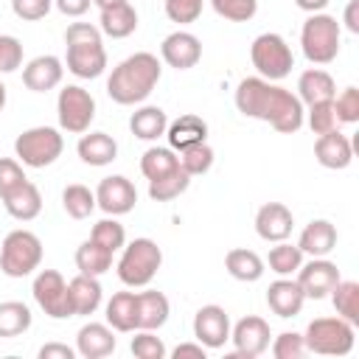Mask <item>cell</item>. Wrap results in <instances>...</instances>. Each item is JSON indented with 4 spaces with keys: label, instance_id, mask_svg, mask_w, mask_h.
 I'll return each instance as SVG.
<instances>
[{
    "label": "cell",
    "instance_id": "1",
    "mask_svg": "<svg viewBox=\"0 0 359 359\" xmlns=\"http://www.w3.org/2000/svg\"><path fill=\"white\" fill-rule=\"evenodd\" d=\"M233 101L244 118L264 121L280 135H294L306 123V109H303L300 98L292 90H286L275 81H266L261 76L241 79Z\"/></svg>",
    "mask_w": 359,
    "mask_h": 359
},
{
    "label": "cell",
    "instance_id": "2",
    "mask_svg": "<svg viewBox=\"0 0 359 359\" xmlns=\"http://www.w3.org/2000/svg\"><path fill=\"white\" fill-rule=\"evenodd\" d=\"M160 76H163L160 59L149 50H137L112 67V73L107 79V95L121 107L140 104L151 95Z\"/></svg>",
    "mask_w": 359,
    "mask_h": 359
},
{
    "label": "cell",
    "instance_id": "3",
    "mask_svg": "<svg viewBox=\"0 0 359 359\" xmlns=\"http://www.w3.org/2000/svg\"><path fill=\"white\" fill-rule=\"evenodd\" d=\"M65 65L76 79H98L107 70L101 31L90 22H70L65 31Z\"/></svg>",
    "mask_w": 359,
    "mask_h": 359
},
{
    "label": "cell",
    "instance_id": "4",
    "mask_svg": "<svg viewBox=\"0 0 359 359\" xmlns=\"http://www.w3.org/2000/svg\"><path fill=\"white\" fill-rule=\"evenodd\" d=\"M163 266V250L157 247V241L151 238H135L129 244H123V252L118 258V278L123 286L140 289L149 286L154 280V275Z\"/></svg>",
    "mask_w": 359,
    "mask_h": 359
},
{
    "label": "cell",
    "instance_id": "5",
    "mask_svg": "<svg viewBox=\"0 0 359 359\" xmlns=\"http://www.w3.org/2000/svg\"><path fill=\"white\" fill-rule=\"evenodd\" d=\"M339 36H342V28H339L337 17H331L325 11L309 14V20L300 28L303 56L311 65H331L339 53Z\"/></svg>",
    "mask_w": 359,
    "mask_h": 359
},
{
    "label": "cell",
    "instance_id": "6",
    "mask_svg": "<svg viewBox=\"0 0 359 359\" xmlns=\"http://www.w3.org/2000/svg\"><path fill=\"white\" fill-rule=\"evenodd\" d=\"M353 339H356V325H351L342 317H317L309 323L303 334L306 351L320 356H345L353 351Z\"/></svg>",
    "mask_w": 359,
    "mask_h": 359
},
{
    "label": "cell",
    "instance_id": "7",
    "mask_svg": "<svg viewBox=\"0 0 359 359\" xmlns=\"http://www.w3.org/2000/svg\"><path fill=\"white\" fill-rule=\"evenodd\" d=\"M42 264V241L36 233L20 227L11 230L0 244V269L8 278H25Z\"/></svg>",
    "mask_w": 359,
    "mask_h": 359
},
{
    "label": "cell",
    "instance_id": "8",
    "mask_svg": "<svg viewBox=\"0 0 359 359\" xmlns=\"http://www.w3.org/2000/svg\"><path fill=\"white\" fill-rule=\"evenodd\" d=\"M250 59H252V67L258 70V76L266 79V81H280L294 67V53H292L289 42L280 34H275V31L258 34L252 39Z\"/></svg>",
    "mask_w": 359,
    "mask_h": 359
},
{
    "label": "cell",
    "instance_id": "9",
    "mask_svg": "<svg viewBox=\"0 0 359 359\" xmlns=\"http://www.w3.org/2000/svg\"><path fill=\"white\" fill-rule=\"evenodd\" d=\"M65 137L53 126H31L17 135L14 140V154L22 165L28 168H45L62 157Z\"/></svg>",
    "mask_w": 359,
    "mask_h": 359
},
{
    "label": "cell",
    "instance_id": "10",
    "mask_svg": "<svg viewBox=\"0 0 359 359\" xmlns=\"http://www.w3.org/2000/svg\"><path fill=\"white\" fill-rule=\"evenodd\" d=\"M56 115H59V126L70 135H84L95 118V98L79 87V84H67L59 90L56 98Z\"/></svg>",
    "mask_w": 359,
    "mask_h": 359
},
{
    "label": "cell",
    "instance_id": "11",
    "mask_svg": "<svg viewBox=\"0 0 359 359\" xmlns=\"http://www.w3.org/2000/svg\"><path fill=\"white\" fill-rule=\"evenodd\" d=\"M34 300L36 306L50 317V320H67L76 317L73 314V303H70V289L67 280L56 272V269H39L34 278Z\"/></svg>",
    "mask_w": 359,
    "mask_h": 359
},
{
    "label": "cell",
    "instance_id": "12",
    "mask_svg": "<svg viewBox=\"0 0 359 359\" xmlns=\"http://www.w3.org/2000/svg\"><path fill=\"white\" fill-rule=\"evenodd\" d=\"M230 339H233V356L255 359V356H261V353L269 348L272 331H269V323H266L264 317L247 314V317H241V320L230 328Z\"/></svg>",
    "mask_w": 359,
    "mask_h": 359
},
{
    "label": "cell",
    "instance_id": "13",
    "mask_svg": "<svg viewBox=\"0 0 359 359\" xmlns=\"http://www.w3.org/2000/svg\"><path fill=\"white\" fill-rule=\"evenodd\" d=\"M137 205V191L132 185V180H126L123 174H112L104 177L95 188V208H101L107 216H123Z\"/></svg>",
    "mask_w": 359,
    "mask_h": 359
},
{
    "label": "cell",
    "instance_id": "14",
    "mask_svg": "<svg viewBox=\"0 0 359 359\" xmlns=\"http://www.w3.org/2000/svg\"><path fill=\"white\" fill-rule=\"evenodd\" d=\"M297 278V283H300V289H303V294H306V300L311 297V300H323V297H328L331 294V289L339 283V269H337V264L334 261H328V258H311L309 264H300V269L294 272Z\"/></svg>",
    "mask_w": 359,
    "mask_h": 359
},
{
    "label": "cell",
    "instance_id": "15",
    "mask_svg": "<svg viewBox=\"0 0 359 359\" xmlns=\"http://www.w3.org/2000/svg\"><path fill=\"white\" fill-rule=\"evenodd\" d=\"M194 339L202 342L208 351L213 348H224V342L230 339V317L222 306L208 303L194 314Z\"/></svg>",
    "mask_w": 359,
    "mask_h": 359
},
{
    "label": "cell",
    "instance_id": "16",
    "mask_svg": "<svg viewBox=\"0 0 359 359\" xmlns=\"http://www.w3.org/2000/svg\"><path fill=\"white\" fill-rule=\"evenodd\" d=\"M160 59L174 70H191L202 59V42L191 31H174L160 42Z\"/></svg>",
    "mask_w": 359,
    "mask_h": 359
},
{
    "label": "cell",
    "instance_id": "17",
    "mask_svg": "<svg viewBox=\"0 0 359 359\" xmlns=\"http://www.w3.org/2000/svg\"><path fill=\"white\" fill-rule=\"evenodd\" d=\"M294 216L283 202H264L255 213V233L264 241H286L292 236Z\"/></svg>",
    "mask_w": 359,
    "mask_h": 359
},
{
    "label": "cell",
    "instance_id": "18",
    "mask_svg": "<svg viewBox=\"0 0 359 359\" xmlns=\"http://www.w3.org/2000/svg\"><path fill=\"white\" fill-rule=\"evenodd\" d=\"M62 76H65V62L59 56H34L25 67H22V84L31 90V93H48L53 87L62 84Z\"/></svg>",
    "mask_w": 359,
    "mask_h": 359
},
{
    "label": "cell",
    "instance_id": "19",
    "mask_svg": "<svg viewBox=\"0 0 359 359\" xmlns=\"http://www.w3.org/2000/svg\"><path fill=\"white\" fill-rule=\"evenodd\" d=\"M314 157L323 168H331V171H342L353 163V146L348 140V135H342L339 129L334 132H325V135H317L314 140Z\"/></svg>",
    "mask_w": 359,
    "mask_h": 359
},
{
    "label": "cell",
    "instance_id": "20",
    "mask_svg": "<svg viewBox=\"0 0 359 359\" xmlns=\"http://www.w3.org/2000/svg\"><path fill=\"white\" fill-rule=\"evenodd\" d=\"M303 303H306V294H303V289H300V283L294 278H278L266 289V306H269V311L278 314V317H283V320L297 317L300 309H303Z\"/></svg>",
    "mask_w": 359,
    "mask_h": 359
},
{
    "label": "cell",
    "instance_id": "21",
    "mask_svg": "<svg viewBox=\"0 0 359 359\" xmlns=\"http://www.w3.org/2000/svg\"><path fill=\"white\" fill-rule=\"evenodd\" d=\"M118 339L107 323H84L76 334V353L84 359H104L115 351Z\"/></svg>",
    "mask_w": 359,
    "mask_h": 359
},
{
    "label": "cell",
    "instance_id": "22",
    "mask_svg": "<svg viewBox=\"0 0 359 359\" xmlns=\"http://www.w3.org/2000/svg\"><path fill=\"white\" fill-rule=\"evenodd\" d=\"M165 137H168V149L182 151L188 146H196V143L208 140V123H205V118H199L194 112H185V115L174 118L165 126Z\"/></svg>",
    "mask_w": 359,
    "mask_h": 359
},
{
    "label": "cell",
    "instance_id": "23",
    "mask_svg": "<svg viewBox=\"0 0 359 359\" xmlns=\"http://www.w3.org/2000/svg\"><path fill=\"white\" fill-rule=\"evenodd\" d=\"M98 31L112 36V39H126L137 31V11L135 6L126 0V3H115V6H107V8H98Z\"/></svg>",
    "mask_w": 359,
    "mask_h": 359
},
{
    "label": "cell",
    "instance_id": "24",
    "mask_svg": "<svg viewBox=\"0 0 359 359\" xmlns=\"http://www.w3.org/2000/svg\"><path fill=\"white\" fill-rule=\"evenodd\" d=\"M297 247L303 255H311V258H325L334 247H337V227L328 222V219H311L300 238H297Z\"/></svg>",
    "mask_w": 359,
    "mask_h": 359
},
{
    "label": "cell",
    "instance_id": "25",
    "mask_svg": "<svg viewBox=\"0 0 359 359\" xmlns=\"http://www.w3.org/2000/svg\"><path fill=\"white\" fill-rule=\"evenodd\" d=\"M67 289H70V303H73V314L76 317H90V314L98 311V306L104 300V289H101V283H98L95 275L79 272L67 283Z\"/></svg>",
    "mask_w": 359,
    "mask_h": 359
},
{
    "label": "cell",
    "instance_id": "26",
    "mask_svg": "<svg viewBox=\"0 0 359 359\" xmlns=\"http://www.w3.org/2000/svg\"><path fill=\"white\" fill-rule=\"evenodd\" d=\"M168 314H171V303H168V297L163 292H157V289L137 292V328L157 331V328H163L168 323Z\"/></svg>",
    "mask_w": 359,
    "mask_h": 359
},
{
    "label": "cell",
    "instance_id": "27",
    "mask_svg": "<svg viewBox=\"0 0 359 359\" xmlns=\"http://www.w3.org/2000/svg\"><path fill=\"white\" fill-rule=\"evenodd\" d=\"M334 95H337V84H334L328 70L309 67V70L300 73V79H297V98H300V104L309 107V104H317V101H331Z\"/></svg>",
    "mask_w": 359,
    "mask_h": 359
},
{
    "label": "cell",
    "instance_id": "28",
    "mask_svg": "<svg viewBox=\"0 0 359 359\" xmlns=\"http://www.w3.org/2000/svg\"><path fill=\"white\" fill-rule=\"evenodd\" d=\"M76 151H79L81 163L101 168V165H109V163L118 157V143H115V137L107 135V132H90V135L84 132V135L79 137Z\"/></svg>",
    "mask_w": 359,
    "mask_h": 359
},
{
    "label": "cell",
    "instance_id": "29",
    "mask_svg": "<svg viewBox=\"0 0 359 359\" xmlns=\"http://www.w3.org/2000/svg\"><path fill=\"white\" fill-rule=\"evenodd\" d=\"M107 325L112 331H121V334H129L137 328V292H115L109 300H107Z\"/></svg>",
    "mask_w": 359,
    "mask_h": 359
},
{
    "label": "cell",
    "instance_id": "30",
    "mask_svg": "<svg viewBox=\"0 0 359 359\" xmlns=\"http://www.w3.org/2000/svg\"><path fill=\"white\" fill-rule=\"evenodd\" d=\"M224 269L230 272V278H236V280H241V283H255V280H261V275L266 272V264H264V258H261L255 250L233 247V250L224 255Z\"/></svg>",
    "mask_w": 359,
    "mask_h": 359
},
{
    "label": "cell",
    "instance_id": "31",
    "mask_svg": "<svg viewBox=\"0 0 359 359\" xmlns=\"http://www.w3.org/2000/svg\"><path fill=\"white\" fill-rule=\"evenodd\" d=\"M3 205H6V210H8V216H14L17 222H31V219H36L39 216V210H42V194H39V188L31 182V180H25L20 188H14L6 199H0Z\"/></svg>",
    "mask_w": 359,
    "mask_h": 359
},
{
    "label": "cell",
    "instance_id": "32",
    "mask_svg": "<svg viewBox=\"0 0 359 359\" xmlns=\"http://www.w3.org/2000/svg\"><path fill=\"white\" fill-rule=\"evenodd\" d=\"M165 126H168L165 109L151 107V104L135 109L132 118H129V129H132V135H135L137 140H157V137L165 135Z\"/></svg>",
    "mask_w": 359,
    "mask_h": 359
},
{
    "label": "cell",
    "instance_id": "33",
    "mask_svg": "<svg viewBox=\"0 0 359 359\" xmlns=\"http://www.w3.org/2000/svg\"><path fill=\"white\" fill-rule=\"evenodd\" d=\"M112 255H115L112 250H107V247H101L98 241L87 238V241H81L79 250H76V266H79V272H84V275L101 278L104 272L112 269Z\"/></svg>",
    "mask_w": 359,
    "mask_h": 359
},
{
    "label": "cell",
    "instance_id": "34",
    "mask_svg": "<svg viewBox=\"0 0 359 359\" xmlns=\"http://www.w3.org/2000/svg\"><path fill=\"white\" fill-rule=\"evenodd\" d=\"M31 323H34L31 309L22 300H3L0 303V339L22 337L31 328Z\"/></svg>",
    "mask_w": 359,
    "mask_h": 359
},
{
    "label": "cell",
    "instance_id": "35",
    "mask_svg": "<svg viewBox=\"0 0 359 359\" xmlns=\"http://www.w3.org/2000/svg\"><path fill=\"white\" fill-rule=\"evenodd\" d=\"M174 168H180V157L174 154V149L168 146H151L143 151L140 157V174L151 182V180H160L165 174H171Z\"/></svg>",
    "mask_w": 359,
    "mask_h": 359
},
{
    "label": "cell",
    "instance_id": "36",
    "mask_svg": "<svg viewBox=\"0 0 359 359\" xmlns=\"http://www.w3.org/2000/svg\"><path fill=\"white\" fill-rule=\"evenodd\" d=\"M264 264H266L269 272H275L278 278H292V275L300 269V264H303V252H300L297 244L275 241V247L269 250V255H266Z\"/></svg>",
    "mask_w": 359,
    "mask_h": 359
},
{
    "label": "cell",
    "instance_id": "37",
    "mask_svg": "<svg viewBox=\"0 0 359 359\" xmlns=\"http://www.w3.org/2000/svg\"><path fill=\"white\" fill-rule=\"evenodd\" d=\"M331 303L337 317L348 320L351 325H359V283L356 280H342L331 289Z\"/></svg>",
    "mask_w": 359,
    "mask_h": 359
},
{
    "label": "cell",
    "instance_id": "38",
    "mask_svg": "<svg viewBox=\"0 0 359 359\" xmlns=\"http://www.w3.org/2000/svg\"><path fill=\"white\" fill-rule=\"evenodd\" d=\"M191 180H194V177L185 174L182 165H180V168H174L171 174H165V177H160V180H151V182H149V196H151L154 202H171V199H177L180 194L188 191Z\"/></svg>",
    "mask_w": 359,
    "mask_h": 359
},
{
    "label": "cell",
    "instance_id": "39",
    "mask_svg": "<svg viewBox=\"0 0 359 359\" xmlns=\"http://www.w3.org/2000/svg\"><path fill=\"white\" fill-rule=\"evenodd\" d=\"M62 208L70 219H87L95 210V191H90L81 182H73L62 191Z\"/></svg>",
    "mask_w": 359,
    "mask_h": 359
},
{
    "label": "cell",
    "instance_id": "40",
    "mask_svg": "<svg viewBox=\"0 0 359 359\" xmlns=\"http://www.w3.org/2000/svg\"><path fill=\"white\" fill-rule=\"evenodd\" d=\"M213 160H216V154H213V149L208 146V140H205V143H196V146H188V149L180 151V165H182V171L191 174V177L208 174L210 165H213Z\"/></svg>",
    "mask_w": 359,
    "mask_h": 359
},
{
    "label": "cell",
    "instance_id": "41",
    "mask_svg": "<svg viewBox=\"0 0 359 359\" xmlns=\"http://www.w3.org/2000/svg\"><path fill=\"white\" fill-rule=\"evenodd\" d=\"M90 238L98 241L101 247L118 252V250H123V244H126V230H123V224H121L115 216H107V219H101V222L93 224Z\"/></svg>",
    "mask_w": 359,
    "mask_h": 359
},
{
    "label": "cell",
    "instance_id": "42",
    "mask_svg": "<svg viewBox=\"0 0 359 359\" xmlns=\"http://www.w3.org/2000/svg\"><path fill=\"white\" fill-rule=\"evenodd\" d=\"M129 351H132L135 359H163L168 353L165 345H163V339L154 331H143V328L135 331V337L129 342Z\"/></svg>",
    "mask_w": 359,
    "mask_h": 359
},
{
    "label": "cell",
    "instance_id": "43",
    "mask_svg": "<svg viewBox=\"0 0 359 359\" xmlns=\"http://www.w3.org/2000/svg\"><path fill=\"white\" fill-rule=\"evenodd\" d=\"M306 121H309V126H311V132H314V135L334 132V129L339 126L337 112H334V98H331V101H317V104H309Z\"/></svg>",
    "mask_w": 359,
    "mask_h": 359
},
{
    "label": "cell",
    "instance_id": "44",
    "mask_svg": "<svg viewBox=\"0 0 359 359\" xmlns=\"http://www.w3.org/2000/svg\"><path fill=\"white\" fill-rule=\"evenodd\" d=\"M213 11L230 22H247L258 11V0H210Z\"/></svg>",
    "mask_w": 359,
    "mask_h": 359
},
{
    "label": "cell",
    "instance_id": "45",
    "mask_svg": "<svg viewBox=\"0 0 359 359\" xmlns=\"http://www.w3.org/2000/svg\"><path fill=\"white\" fill-rule=\"evenodd\" d=\"M269 348H272V356H275V359H300V356L306 353L303 334H297V331H283V334H278V337L269 342Z\"/></svg>",
    "mask_w": 359,
    "mask_h": 359
},
{
    "label": "cell",
    "instance_id": "46",
    "mask_svg": "<svg viewBox=\"0 0 359 359\" xmlns=\"http://www.w3.org/2000/svg\"><path fill=\"white\" fill-rule=\"evenodd\" d=\"M202 3H205V0H163L165 17H168L171 22H180V25L196 22L199 14H202Z\"/></svg>",
    "mask_w": 359,
    "mask_h": 359
},
{
    "label": "cell",
    "instance_id": "47",
    "mask_svg": "<svg viewBox=\"0 0 359 359\" xmlns=\"http://www.w3.org/2000/svg\"><path fill=\"white\" fill-rule=\"evenodd\" d=\"M25 171H22V163L14 160V157H0V199H6L14 188H20L25 182Z\"/></svg>",
    "mask_w": 359,
    "mask_h": 359
},
{
    "label": "cell",
    "instance_id": "48",
    "mask_svg": "<svg viewBox=\"0 0 359 359\" xmlns=\"http://www.w3.org/2000/svg\"><path fill=\"white\" fill-rule=\"evenodd\" d=\"M334 112L339 123H356L359 121V90L345 87L339 95H334Z\"/></svg>",
    "mask_w": 359,
    "mask_h": 359
},
{
    "label": "cell",
    "instance_id": "49",
    "mask_svg": "<svg viewBox=\"0 0 359 359\" xmlns=\"http://www.w3.org/2000/svg\"><path fill=\"white\" fill-rule=\"evenodd\" d=\"M22 67V42L11 34H0V73H14Z\"/></svg>",
    "mask_w": 359,
    "mask_h": 359
},
{
    "label": "cell",
    "instance_id": "50",
    "mask_svg": "<svg viewBox=\"0 0 359 359\" xmlns=\"http://www.w3.org/2000/svg\"><path fill=\"white\" fill-rule=\"evenodd\" d=\"M50 8H53V0H11L14 17H20L25 22H36V20L48 17Z\"/></svg>",
    "mask_w": 359,
    "mask_h": 359
},
{
    "label": "cell",
    "instance_id": "51",
    "mask_svg": "<svg viewBox=\"0 0 359 359\" xmlns=\"http://www.w3.org/2000/svg\"><path fill=\"white\" fill-rule=\"evenodd\" d=\"M73 356H76V348L62 342H48L39 348V359H73Z\"/></svg>",
    "mask_w": 359,
    "mask_h": 359
},
{
    "label": "cell",
    "instance_id": "52",
    "mask_svg": "<svg viewBox=\"0 0 359 359\" xmlns=\"http://www.w3.org/2000/svg\"><path fill=\"white\" fill-rule=\"evenodd\" d=\"M205 353H208V348L202 342H182L171 351L174 359H205Z\"/></svg>",
    "mask_w": 359,
    "mask_h": 359
},
{
    "label": "cell",
    "instance_id": "53",
    "mask_svg": "<svg viewBox=\"0 0 359 359\" xmlns=\"http://www.w3.org/2000/svg\"><path fill=\"white\" fill-rule=\"evenodd\" d=\"M93 0H53V6L65 14V17H81L90 8Z\"/></svg>",
    "mask_w": 359,
    "mask_h": 359
},
{
    "label": "cell",
    "instance_id": "54",
    "mask_svg": "<svg viewBox=\"0 0 359 359\" xmlns=\"http://www.w3.org/2000/svg\"><path fill=\"white\" fill-rule=\"evenodd\" d=\"M345 28L351 34H359V0H348V6H345Z\"/></svg>",
    "mask_w": 359,
    "mask_h": 359
},
{
    "label": "cell",
    "instance_id": "55",
    "mask_svg": "<svg viewBox=\"0 0 359 359\" xmlns=\"http://www.w3.org/2000/svg\"><path fill=\"white\" fill-rule=\"evenodd\" d=\"M328 3H331V0H294V6H297L300 11H309V14H317V11H323Z\"/></svg>",
    "mask_w": 359,
    "mask_h": 359
},
{
    "label": "cell",
    "instance_id": "56",
    "mask_svg": "<svg viewBox=\"0 0 359 359\" xmlns=\"http://www.w3.org/2000/svg\"><path fill=\"white\" fill-rule=\"evenodd\" d=\"M98 8H107V6H115V3H126V0H93Z\"/></svg>",
    "mask_w": 359,
    "mask_h": 359
},
{
    "label": "cell",
    "instance_id": "57",
    "mask_svg": "<svg viewBox=\"0 0 359 359\" xmlns=\"http://www.w3.org/2000/svg\"><path fill=\"white\" fill-rule=\"evenodd\" d=\"M3 107H6V84L0 81V112H3Z\"/></svg>",
    "mask_w": 359,
    "mask_h": 359
}]
</instances>
